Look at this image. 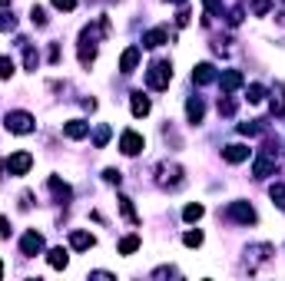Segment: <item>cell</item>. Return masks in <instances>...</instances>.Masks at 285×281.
Masks as SVG:
<instances>
[{
    "mask_svg": "<svg viewBox=\"0 0 285 281\" xmlns=\"http://www.w3.org/2000/svg\"><path fill=\"white\" fill-rule=\"evenodd\" d=\"M183 242L189 245V248H199V245H203V231H186Z\"/></svg>",
    "mask_w": 285,
    "mask_h": 281,
    "instance_id": "22",
    "label": "cell"
},
{
    "mask_svg": "<svg viewBox=\"0 0 285 281\" xmlns=\"http://www.w3.org/2000/svg\"><path fill=\"white\" fill-rule=\"evenodd\" d=\"M30 20H33L37 27H47V13H43V7H33V10H30Z\"/></svg>",
    "mask_w": 285,
    "mask_h": 281,
    "instance_id": "24",
    "label": "cell"
},
{
    "mask_svg": "<svg viewBox=\"0 0 285 281\" xmlns=\"http://www.w3.org/2000/svg\"><path fill=\"white\" fill-rule=\"evenodd\" d=\"M275 169V162L272 159H255V166H252V172H255V179H266L269 172Z\"/></svg>",
    "mask_w": 285,
    "mask_h": 281,
    "instance_id": "12",
    "label": "cell"
},
{
    "mask_svg": "<svg viewBox=\"0 0 285 281\" xmlns=\"http://www.w3.org/2000/svg\"><path fill=\"white\" fill-rule=\"evenodd\" d=\"M222 156H226V162H242V159H249V149L246 146H229Z\"/></svg>",
    "mask_w": 285,
    "mask_h": 281,
    "instance_id": "11",
    "label": "cell"
},
{
    "mask_svg": "<svg viewBox=\"0 0 285 281\" xmlns=\"http://www.w3.org/2000/svg\"><path fill=\"white\" fill-rule=\"evenodd\" d=\"M120 149L126 152V156H136V152L143 149V136H140V132H123V139H120Z\"/></svg>",
    "mask_w": 285,
    "mask_h": 281,
    "instance_id": "5",
    "label": "cell"
},
{
    "mask_svg": "<svg viewBox=\"0 0 285 281\" xmlns=\"http://www.w3.org/2000/svg\"><path fill=\"white\" fill-rule=\"evenodd\" d=\"M229 212H232V219H235V222H246V225H249V222H255V212L246 205V202H235V205L229 208Z\"/></svg>",
    "mask_w": 285,
    "mask_h": 281,
    "instance_id": "6",
    "label": "cell"
},
{
    "mask_svg": "<svg viewBox=\"0 0 285 281\" xmlns=\"http://www.w3.org/2000/svg\"><path fill=\"white\" fill-rule=\"evenodd\" d=\"M239 83H242V76L235 73V69H232V73H226V76H222V89H235Z\"/></svg>",
    "mask_w": 285,
    "mask_h": 281,
    "instance_id": "19",
    "label": "cell"
},
{
    "mask_svg": "<svg viewBox=\"0 0 285 281\" xmlns=\"http://www.w3.org/2000/svg\"><path fill=\"white\" fill-rule=\"evenodd\" d=\"M40 248H43V235H40V231H27L24 242H20V251H24V255H37Z\"/></svg>",
    "mask_w": 285,
    "mask_h": 281,
    "instance_id": "4",
    "label": "cell"
},
{
    "mask_svg": "<svg viewBox=\"0 0 285 281\" xmlns=\"http://www.w3.org/2000/svg\"><path fill=\"white\" fill-rule=\"evenodd\" d=\"M50 189H53V192L60 195V199H70V189H67V185H63V182H60V179H50Z\"/></svg>",
    "mask_w": 285,
    "mask_h": 281,
    "instance_id": "23",
    "label": "cell"
},
{
    "mask_svg": "<svg viewBox=\"0 0 285 281\" xmlns=\"http://www.w3.org/2000/svg\"><path fill=\"white\" fill-rule=\"evenodd\" d=\"M53 7H57V10H73L76 0H53Z\"/></svg>",
    "mask_w": 285,
    "mask_h": 281,
    "instance_id": "28",
    "label": "cell"
},
{
    "mask_svg": "<svg viewBox=\"0 0 285 281\" xmlns=\"http://www.w3.org/2000/svg\"><path fill=\"white\" fill-rule=\"evenodd\" d=\"M50 265H53V268H67V251L63 248H53L50 251Z\"/></svg>",
    "mask_w": 285,
    "mask_h": 281,
    "instance_id": "16",
    "label": "cell"
},
{
    "mask_svg": "<svg viewBox=\"0 0 285 281\" xmlns=\"http://www.w3.org/2000/svg\"><path fill=\"white\" fill-rule=\"evenodd\" d=\"M7 235H10V228H7V219L0 215V238H7Z\"/></svg>",
    "mask_w": 285,
    "mask_h": 281,
    "instance_id": "31",
    "label": "cell"
},
{
    "mask_svg": "<svg viewBox=\"0 0 285 281\" xmlns=\"http://www.w3.org/2000/svg\"><path fill=\"white\" fill-rule=\"evenodd\" d=\"M136 248H140V238H136V235H129V238H123V242H120L123 255H129V251H136Z\"/></svg>",
    "mask_w": 285,
    "mask_h": 281,
    "instance_id": "18",
    "label": "cell"
},
{
    "mask_svg": "<svg viewBox=\"0 0 285 281\" xmlns=\"http://www.w3.org/2000/svg\"><path fill=\"white\" fill-rule=\"evenodd\" d=\"M13 76V60L10 56H0V80H10Z\"/></svg>",
    "mask_w": 285,
    "mask_h": 281,
    "instance_id": "17",
    "label": "cell"
},
{
    "mask_svg": "<svg viewBox=\"0 0 285 281\" xmlns=\"http://www.w3.org/2000/svg\"><path fill=\"white\" fill-rule=\"evenodd\" d=\"M103 175H106V182H120V172H116V169H106Z\"/></svg>",
    "mask_w": 285,
    "mask_h": 281,
    "instance_id": "30",
    "label": "cell"
},
{
    "mask_svg": "<svg viewBox=\"0 0 285 281\" xmlns=\"http://www.w3.org/2000/svg\"><path fill=\"white\" fill-rule=\"evenodd\" d=\"M212 66H209V63H203V66H196V73H192V80H196V83H212Z\"/></svg>",
    "mask_w": 285,
    "mask_h": 281,
    "instance_id": "14",
    "label": "cell"
},
{
    "mask_svg": "<svg viewBox=\"0 0 285 281\" xmlns=\"http://www.w3.org/2000/svg\"><path fill=\"white\" fill-rule=\"evenodd\" d=\"M0 275H4V262H0Z\"/></svg>",
    "mask_w": 285,
    "mask_h": 281,
    "instance_id": "32",
    "label": "cell"
},
{
    "mask_svg": "<svg viewBox=\"0 0 285 281\" xmlns=\"http://www.w3.org/2000/svg\"><path fill=\"white\" fill-rule=\"evenodd\" d=\"M183 219H186V222H199V219H203V205H186Z\"/></svg>",
    "mask_w": 285,
    "mask_h": 281,
    "instance_id": "20",
    "label": "cell"
},
{
    "mask_svg": "<svg viewBox=\"0 0 285 281\" xmlns=\"http://www.w3.org/2000/svg\"><path fill=\"white\" fill-rule=\"evenodd\" d=\"M63 132H67L70 139H83V136L90 132V126H86V123H80V119H73V123H67V126H63Z\"/></svg>",
    "mask_w": 285,
    "mask_h": 281,
    "instance_id": "9",
    "label": "cell"
},
{
    "mask_svg": "<svg viewBox=\"0 0 285 281\" xmlns=\"http://www.w3.org/2000/svg\"><path fill=\"white\" fill-rule=\"evenodd\" d=\"M30 166H33V156H30V152H13V156L7 159V169H10L13 175H24Z\"/></svg>",
    "mask_w": 285,
    "mask_h": 281,
    "instance_id": "3",
    "label": "cell"
},
{
    "mask_svg": "<svg viewBox=\"0 0 285 281\" xmlns=\"http://www.w3.org/2000/svg\"><path fill=\"white\" fill-rule=\"evenodd\" d=\"M186 112H189V119H192V123H199V119H203V103H199V100H189V106H186Z\"/></svg>",
    "mask_w": 285,
    "mask_h": 281,
    "instance_id": "15",
    "label": "cell"
},
{
    "mask_svg": "<svg viewBox=\"0 0 285 281\" xmlns=\"http://www.w3.org/2000/svg\"><path fill=\"white\" fill-rule=\"evenodd\" d=\"M176 24H179V27H186V24H189V10H179V17H176Z\"/></svg>",
    "mask_w": 285,
    "mask_h": 281,
    "instance_id": "29",
    "label": "cell"
},
{
    "mask_svg": "<svg viewBox=\"0 0 285 281\" xmlns=\"http://www.w3.org/2000/svg\"><path fill=\"white\" fill-rule=\"evenodd\" d=\"M169 80H172L169 63H152L149 73H146V83H149L152 89H166V86H169Z\"/></svg>",
    "mask_w": 285,
    "mask_h": 281,
    "instance_id": "1",
    "label": "cell"
},
{
    "mask_svg": "<svg viewBox=\"0 0 285 281\" xmlns=\"http://www.w3.org/2000/svg\"><path fill=\"white\" fill-rule=\"evenodd\" d=\"M136 63H140V50H136V46H129V50L123 53V60H120L123 73H133V69H136Z\"/></svg>",
    "mask_w": 285,
    "mask_h": 281,
    "instance_id": "8",
    "label": "cell"
},
{
    "mask_svg": "<svg viewBox=\"0 0 285 281\" xmlns=\"http://www.w3.org/2000/svg\"><path fill=\"white\" fill-rule=\"evenodd\" d=\"M120 208H123V215H126L129 222H136V212H133V202L129 199H120Z\"/></svg>",
    "mask_w": 285,
    "mask_h": 281,
    "instance_id": "25",
    "label": "cell"
},
{
    "mask_svg": "<svg viewBox=\"0 0 285 281\" xmlns=\"http://www.w3.org/2000/svg\"><path fill=\"white\" fill-rule=\"evenodd\" d=\"M4 126H7L10 132H17V136H24V132L33 129V116H30V112H10Z\"/></svg>",
    "mask_w": 285,
    "mask_h": 281,
    "instance_id": "2",
    "label": "cell"
},
{
    "mask_svg": "<svg viewBox=\"0 0 285 281\" xmlns=\"http://www.w3.org/2000/svg\"><path fill=\"white\" fill-rule=\"evenodd\" d=\"M166 40H169V30H163V27H159V30H149L143 37V46H163Z\"/></svg>",
    "mask_w": 285,
    "mask_h": 281,
    "instance_id": "7",
    "label": "cell"
},
{
    "mask_svg": "<svg viewBox=\"0 0 285 281\" xmlns=\"http://www.w3.org/2000/svg\"><path fill=\"white\" fill-rule=\"evenodd\" d=\"M70 245H73V248H80V251H86V248H93V235H86V231H73Z\"/></svg>",
    "mask_w": 285,
    "mask_h": 281,
    "instance_id": "10",
    "label": "cell"
},
{
    "mask_svg": "<svg viewBox=\"0 0 285 281\" xmlns=\"http://www.w3.org/2000/svg\"><path fill=\"white\" fill-rule=\"evenodd\" d=\"M262 96H266L262 86H249V103H262Z\"/></svg>",
    "mask_w": 285,
    "mask_h": 281,
    "instance_id": "26",
    "label": "cell"
},
{
    "mask_svg": "<svg viewBox=\"0 0 285 281\" xmlns=\"http://www.w3.org/2000/svg\"><path fill=\"white\" fill-rule=\"evenodd\" d=\"M272 199L279 202V208H285V185H272Z\"/></svg>",
    "mask_w": 285,
    "mask_h": 281,
    "instance_id": "27",
    "label": "cell"
},
{
    "mask_svg": "<svg viewBox=\"0 0 285 281\" xmlns=\"http://www.w3.org/2000/svg\"><path fill=\"white\" fill-rule=\"evenodd\" d=\"M149 112V100L143 93H133V116H146Z\"/></svg>",
    "mask_w": 285,
    "mask_h": 281,
    "instance_id": "13",
    "label": "cell"
},
{
    "mask_svg": "<svg viewBox=\"0 0 285 281\" xmlns=\"http://www.w3.org/2000/svg\"><path fill=\"white\" fill-rule=\"evenodd\" d=\"M24 63H27V69H37V63H40V56L33 46H27V53H24Z\"/></svg>",
    "mask_w": 285,
    "mask_h": 281,
    "instance_id": "21",
    "label": "cell"
}]
</instances>
